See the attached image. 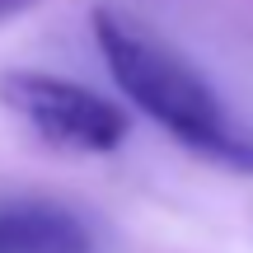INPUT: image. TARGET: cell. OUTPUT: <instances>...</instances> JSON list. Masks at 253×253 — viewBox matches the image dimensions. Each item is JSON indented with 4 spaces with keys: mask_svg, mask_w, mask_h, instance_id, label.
Returning a JSON list of instances; mask_svg holds the SVG:
<instances>
[{
    "mask_svg": "<svg viewBox=\"0 0 253 253\" xmlns=\"http://www.w3.org/2000/svg\"><path fill=\"white\" fill-rule=\"evenodd\" d=\"M38 0H0V24H5V19H19L24 14V9H33Z\"/></svg>",
    "mask_w": 253,
    "mask_h": 253,
    "instance_id": "277c9868",
    "label": "cell"
},
{
    "mask_svg": "<svg viewBox=\"0 0 253 253\" xmlns=\"http://www.w3.org/2000/svg\"><path fill=\"white\" fill-rule=\"evenodd\" d=\"M0 253H94V244L71 211L28 202L0 211Z\"/></svg>",
    "mask_w": 253,
    "mask_h": 253,
    "instance_id": "3957f363",
    "label": "cell"
},
{
    "mask_svg": "<svg viewBox=\"0 0 253 253\" xmlns=\"http://www.w3.org/2000/svg\"><path fill=\"white\" fill-rule=\"evenodd\" d=\"M0 103L14 113L33 136L66 155H113L126 141V113L103 99L89 84L47 71H5L0 75Z\"/></svg>",
    "mask_w": 253,
    "mask_h": 253,
    "instance_id": "7a4b0ae2",
    "label": "cell"
},
{
    "mask_svg": "<svg viewBox=\"0 0 253 253\" xmlns=\"http://www.w3.org/2000/svg\"><path fill=\"white\" fill-rule=\"evenodd\" d=\"M94 42L103 52L113 84L141 118H150L160 131L197 150L202 160L253 173V136L230 118L207 75L192 61H183L164 38H155L145 24L118 9H94Z\"/></svg>",
    "mask_w": 253,
    "mask_h": 253,
    "instance_id": "6da1fadb",
    "label": "cell"
}]
</instances>
